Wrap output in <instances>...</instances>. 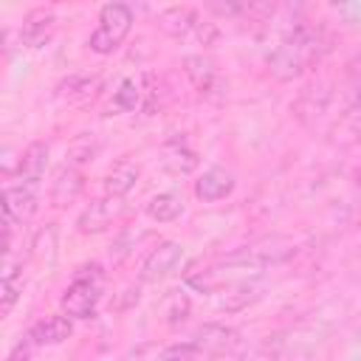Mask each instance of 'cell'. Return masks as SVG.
Masks as SVG:
<instances>
[{
  "label": "cell",
  "mask_w": 361,
  "mask_h": 361,
  "mask_svg": "<svg viewBox=\"0 0 361 361\" xmlns=\"http://www.w3.org/2000/svg\"><path fill=\"white\" fill-rule=\"evenodd\" d=\"M324 51H327V45H324L322 31L307 23H296L282 37V42L268 54V65L276 79L288 82V79L299 76L310 62H316Z\"/></svg>",
  "instance_id": "6da1fadb"
},
{
  "label": "cell",
  "mask_w": 361,
  "mask_h": 361,
  "mask_svg": "<svg viewBox=\"0 0 361 361\" xmlns=\"http://www.w3.org/2000/svg\"><path fill=\"white\" fill-rule=\"evenodd\" d=\"M130 28H133V8L124 3H107L99 14V25L90 34L87 45L93 54H113L127 39Z\"/></svg>",
  "instance_id": "7a4b0ae2"
},
{
  "label": "cell",
  "mask_w": 361,
  "mask_h": 361,
  "mask_svg": "<svg viewBox=\"0 0 361 361\" xmlns=\"http://www.w3.org/2000/svg\"><path fill=\"white\" fill-rule=\"evenodd\" d=\"M102 299V274L99 265H90V274H76V279L68 285L65 296H62V313L68 319H87L93 316L96 305Z\"/></svg>",
  "instance_id": "3957f363"
},
{
  "label": "cell",
  "mask_w": 361,
  "mask_h": 361,
  "mask_svg": "<svg viewBox=\"0 0 361 361\" xmlns=\"http://www.w3.org/2000/svg\"><path fill=\"white\" fill-rule=\"evenodd\" d=\"M37 209V189L23 186V183H8L6 186V203H3V214H6V251L11 248V231L14 226H23V220H28Z\"/></svg>",
  "instance_id": "277c9868"
},
{
  "label": "cell",
  "mask_w": 361,
  "mask_h": 361,
  "mask_svg": "<svg viewBox=\"0 0 361 361\" xmlns=\"http://www.w3.org/2000/svg\"><path fill=\"white\" fill-rule=\"evenodd\" d=\"M121 214H124L121 197H110V195H104V197L93 200V203L79 214L76 228H79V234H102V231H107Z\"/></svg>",
  "instance_id": "5b68a950"
},
{
  "label": "cell",
  "mask_w": 361,
  "mask_h": 361,
  "mask_svg": "<svg viewBox=\"0 0 361 361\" xmlns=\"http://www.w3.org/2000/svg\"><path fill=\"white\" fill-rule=\"evenodd\" d=\"M180 257H183V245L180 243H175V240L158 243L147 254V259L141 262V279L144 282H158V279L169 276L175 271V265L180 262Z\"/></svg>",
  "instance_id": "8992f818"
},
{
  "label": "cell",
  "mask_w": 361,
  "mask_h": 361,
  "mask_svg": "<svg viewBox=\"0 0 361 361\" xmlns=\"http://www.w3.org/2000/svg\"><path fill=\"white\" fill-rule=\"evenodd\" d=\"M183 73L189 76V82L195 85L197 93L203 96H214V90H223V79L217 73V65L203 56V54H192V56H183Z\"/></svg>",
  "instance_id": "52a82bcc"
},
{
  "label": "cell",
  "mask_w": 361,
  "mask_h": 361,
  "mask_svg": "<svg viewBox=\"0 0 361 361\" xmlns=\"http://www.w3.org/2000/svg\"><path fill=\"white\" fill-rule=\"evenodd\" d=\"M82 189H85V175L79 172V166L62 164V166L54 172V180H51L48 195H51V203H54L56 209H65V206H71V203L82 195Z\"/></svg>",
  "instance_id": "ba28073f"
},
{
  "label": "cell",
  "mask_w": 361,
  "mask_h": 361,
  "mask_svg": "<svg viewBox=\"0 0 361 361\" xmlns=\"http://www.w3.org/2000/svg\"><path fill=\"white\" fill-rule=\"evenodd\" d=\"M197 353L192 347V341L186 344H158V341H147L133 347L124 361H192Z\"/></svg>",
  "instance_id": "9c48e42d"
},
{
  "label": "cell",
  "mask_w": 361,
  "mask_h": 361,
  "mask_svg": "<svg viewBox=\"0 0 361 361\" xmlns=\"http://www.w3.org/2000/svg\"><path fill=\"white\" fill-rule=\"evenodd\" d=\"M237 341V333L226 324H203L195 336H192V347L200 355H226Z\"/></svg>",
  "instance_id": "30bf717a"
},
{
  "label": "cell",
  "mask_w": 361,
  "mask_h": 361,
  "mask_svg": "<svg viewBox=\"0 0 361 361\" xmlns=\"http://www.w3.org/2000/svg\"><path fill=\"white\" fill-rule=\"evenodd\" d=\"M54 11L51 8H34L25 14L23 25H20V42L25 48H42L51 37H54Z\"/></svg>",
  "instance_id": "8fae6325"
},
{
  "label": "cell",
  "mask_w": 361,
  "mask_h": 361,
  "mask_svg": "<svg viewBox=\"0 0 361 361\" xmlns=\"http://www.w3.org/2000/svg\"><path fill=\"white\" fill-rule=\"evenodd\" d=\"M327 104H330V87L319 82V85H307V87L299 93L293 110H296V116H299L302 124L313 127V124L327 113Z\"/></svg>",
  "instance_id": "7c38bea8"
},
{
  "label": "cell",
  "mask_w": 361,
  "mask_h": 361,
  "mask_svg": "<svg viewBox=\"0 0 361 361\" xmlns=\"http://www.w3.org/2000/svg\"><path fill=\"white\" fill-rule=\"evenodd\" d=\"M45 164H48V144L45 141L28 144V149L23 152V158L17 164V183L37 189L45 175Z\"/></svg>",
  "instance_id": "4fadbf2b"
},
{
  "label": "cell",
  "mask_w": 361,
  "mask_h": 361,
  "mask_svg": "<svg viewBox=\"0 0 361 361\" xmlns=\"http://www.w3.org/2000/svg\"><path fill=\"white\" fill-rule=\"evenodd\" d=\"M197 23H200V17H197V11L189 8V6H172V8H164V11L158 14V28H161L164 34L175 37V39L192 37L195 28H197Z\"/></svg>",
  "instance_id": "5bb4252c"
},
{
  "label": "cell",
  "mask_w": 361,
  "mask_h": 361,
  "mask_svg": "<svg viewBox=\"0 0 361 361\" xmlns=\"http://www.w3.org/2000/svg\"><path fill=\"white\" fill-rule=\"evenodd\" d=\"M234 192V175L214 166V169H206L200 175V180H195V195L203 200V203H217L223 197H228Z\"/></svg>",
  "instance_id": "9a60e30c"
},
{
  "label": "cell",
  "mask_w": 361,
  "mask_h": 361,
  "mask_svg": "<svg viewBox=\"0 0 361 361\" xmlns=\"http://www.w3.org/2000/svg\"><path fill=\"white\" fill-rule=\"evenodd\" d=\"M138 175H141V166H138L133 158H118V161L110 166V172L104 175V195H110V197H124V195L135 186Z\"/></svg>",
  "instance_id": "2e32d148"
},
{
  "label": "cell",
  "mask_w": 361,
  "mask_h": 361,
  "mask_svg": "<svg viewBox=\"0 0 361 361\" xmlns=\"http://www.w3.org/2000/svg\"><path fill=\"white\" fill-rule=\"evenodd\" d=\"M73 333V324L65 313H56V316H45L39 319L31 330H28V341L31 344H62L65 338H71Z\"/></svg>",
  "instance_id": "e0dca14e"
},
{
  "label": "cell",
  "mask_w": 361,
  "mask_h": 361,
  "mask_svg": "<svg viewBox=\"0 0 361 361\" xmlns=\"http://www.w3.org/2000/svg\"><path fill=\"white\" fill-rule=\"evenodd\" d=\"M161 164L172 175H189L197 166V155H195V149H189V144L183 138H172L161 147Z\"/></svg>",
  "instance_id": "ac0fdd59"
},
{
  "label": "cell",
  "mask_w": 361,
  "mask_h": 361,
  "mask_svg": "<svg viewBox=\"0 0 361 361\" xmlns=\"http://www.w3.org/2000/svg\"><path fill=\"white\" fill-rule=\"evenodd\" d=\"M102 90V79L99 76H71L59 85L56 96L65 99L68 104H85L90 99H96Z\"/></svg>",
  "instance_id": "d6986e66"
},
{
  "label": "cell",
  "mask_w": 361,
  "mask_h": 361,
  "mask_svg": "<svg viewBox=\"0 0 361 361\" xmlns=\"http://www.w3.org/2000/svg\"><path fill=\"white\" fill-rule=\"evenodd\" d=\"M180 212H183V200H180V195H175V192H161V195H155V197L147 203V214H149L152 220H158V223H169V220H175Z\"/></svg>",
  "instance_id": "ffe728a7"
},
{
  "label": "cell",
  "mask_w": 361,
  "mask_h": 361,
  "mask_svg": "<svg viewBox=\"0 0 361 361\" xmlns=\"http://www.w3.org/2000/svg\"><path fill=\"white\" fill-rule=\"evenodd\" d=\"M20 293H23V271L17 265H8L6 274H3V288H0V313L3 316L11 313Z\"/></svg>",
  "instance_id": "44dd1931"
},
{
  "label": "cell",
  "mask_w": 361,
  "mask_h": 361,
  "mask_svg": "<svg viewBox=\"0 0 361 361\" xmlns=\"http://www.w3.org/2000/svg\"><path fill=\"white\" fill-rule=\"evenodd\" d=\"M161 313H164V322H166V324L183 322V319L189 316V299H186V293L169 290V296H166L164 305H161Z\"/></svg>",
  "instance_id": "7402d4cb"
},
{
  "label": "cell",
  "mask_w": 361,
  "mask_h": 361,
  "mask_svg": "<svg viewBox=\"0 0 361 361\" xmlns=\"http://www.w3.org/2000/svg\"><path fill=\"white\" fill-rule=\"evenodd\" d=\"M96 152H99V141H96L93 135L82 133V135H76V138H73V144L68 147V164L79 166V164L90 161V158H93Z\"/></svg>",
  "instance_id": "603a6c76"
},
{
  "label": "cell",
  "mask_w": 361,
  "mask_h": 361,
  "mask_svg": "<svg viewBox=\"0 0 361 361\" xmlns=\"http://www.w3.org/2000/svg\"><path fill=\"white\" fill-rule=\"evenodd\" d=\"M347 96H350V113L361 116V54L350 62V87H347Z\"/></svg>",
  "instance_id": "cb8c5ba5"
},
{
  "label": "cell",
  "mask_w": 361,
  "mask_h": 361,
  "mask_svg": "<svg viewBox=\"0 0 361 361\" xmlns=\"http://www.w3.org/2000/svg\"><path fill=\"white\" fill-rule=\"evenodd\" d=\"M138 99H141L138 85H135L133 79H124V82L118 85V90H116V107H118V110H135Z\"/></svg>",
  "instance_id": "d4e9b609"
},
{
  "label": "cell",
  "mask_w": 361,
  "mask_h": 361,
  "mask_svg": "<svg viewBox=\"0 0 361 361\" xmlns=\"http://www.w3.org/2000/svg\"><path fill=\"white\" fill-rule=\"evenodd\" d=\"M192 37H195L200 45H214V42H217V37H220V31H217V25H214V23H206V20H200Z\"/></svg>",
  "instance_id": "484cf974"
},
{
  "label": "cell",
  "mask_w": 361,
  "mask_h": 361,
  "mask_svg": "<svg viewBox=\"0 0 361 361\" xmlns=\"http://www.w3.org/2000/svg\"><path fill=\"white\" fill-rule=\"evenodd\" d=\"M8 361H31V355H28V347L25 344H20L11 355H8Z\"/></svg>",
  "instance_id": "4316f807"
}]
</instances>
